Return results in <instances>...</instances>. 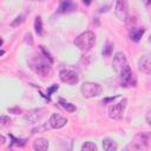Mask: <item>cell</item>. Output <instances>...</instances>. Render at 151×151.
Returning <instances> with one entry per match:
<instances>
[{"label": "cell", "mask_w": 151, "mask_h": 151, "mask_svg": "<svg viewBox=\"0 0 151 151\" xmlns=\"http://www.w3.org/2000/svg\"><path fill=\"white\" fill-rule=\"evenodd\" d=\"M29 67L39 76L42 77H48L52 73V67H51V61H47V58L42 59L40 57H34L32 60H29Z\"/></svg>", "instance_id": "1"}, {"label": "cell", "mask_w": 151, "mask_h": 151, "mask_svg": "<svg viewBox=\"0 0 151 151\" xmlns=\"http://www.w3.org/2000/svg\"><path fill=\"white\" fill-rule=\"evenodd\" d=\"M96 44V34L91 31H85L74 39V45L84 52L90 51Z\"/></svg>", "instance_id": "2"}, {"label": "cell", "mask_w": 151, "mask_h": 151, "mask_svg": "<svg viewBox=\"0 0 151 151\" xmlns=\"http://www.w3.org/2000/svg\"><path fill=\"white\" fill-rule=\"evenodd\" d=\"M150 142V132H139L134 136L133 140L129 145L127 149L132 150H144L147 147Z\"/></svg>", "instance_id": "3"}, {"label": "cell", "mask_w": 151, "mask_h": 151, "mask_svg": "<svg viewBox=\"0 0 151 151\" xmlns=\"http://www.w3.org/2000/svg\"><path fill=\"white\" fill-rule=\"evenodd\" d=\"M80 91H81V94L85 97V98H93V97H98L103 92V88L99 84L97 83H90V81H86L81 85L80 87Z\"/></svg>", "instance_id": "4"}, {"label": "cell", "mask_w": 151, "mask_h": 151, "mask_svg": "<svg viewBox=\"0 0 151 151\" xmlns=\"http://www.w3.org/2000/svg\"><path fill=\"white\" fill-rule=\"evenodd\" d=\"M126 104H127V99L124 98L119 103H117L114 105H111L109 107V117L111 119H113V120H119L123 117V114H124Z\"/></svg>", "instance_id": "5"}, {"label": "cell", "mask_w": 151, "mask_h": 151, "mask_svg": "<svg viewBox=\"0 0 151 151\" xmlns=\"http://www.w3.org/2000/svg\"><path fill=\"white\" fill-rule=\"evenodd\" d=\"M59 78L63 83L67 85H76L79 81V76L76 71L70 70V68H63L59 72Z\"/></svg>", "instance_id": "6"}, {"label": "cell", "mask_w": 151, "mask_h": 151, "mask_svg": "<svg viewBox=\"0 0 151 151\" xmlns=\"http://www.w3.org/2000/svg\"><path fill=\"white\" fill-rule=\"evenodd\" d=\"M118 74L120 77V85L122 86L127 87V86L133 85V73H132L131 67L129 66V64H126Z\"/></svg>", "instance_id": "7"}, {"label": "cell", "mask_w": 151, "mask_h": 151, "mask_svg": "<svg viewBox=\"0 0 151 151\" xmlns=\"http://www.w3.org/2000/svg\"><path fill=\"white\" fill-rule=\"evenodd\" d=\"M114 13L119 20H126L129 14V2L127 0H116Z\"/></svg>", "instance_id": "8"}, {"label": "cell", "mask_w": 151, "mask_h": 151, "mask_svg": "<svg viewBox=\"0 0 151 151\" xmlns=\"http://www.w3.org/2000/svg\"><path fill=\"white\" fill-rule=\"evenodd\" d=\"M127 64L126 61V57L124 53L122 52H117L114 55H113V61H112V66L114 68V71L117 73H119L122 71V68Z\"/></svg>", "instance_id": "9"}, {"label": "cell", "mask_w": 151, "mask_h": 151, "mask_svg": "<svg viewBox=\"0 0 151 151\" xmlns=\"http://www.w3.org/2000/svg\"><path fill=\"white\" fill-rule=\"evenodd\" d=\"M48 124H50V126L52 129H61L67 124V119L64 118L63 116H60L59 113H53L50 117Z\"/></svg>", "instance_id": "10"}, {"label": "cell", "mask_w": 151, "mask_h": 151, "mask_svg": "<svg viewBox=\"0 0 151 151\" xmlns=\"http://www.w3.org/2000/svg\"><path fill=\"white\" fill-rule=\"evenodd\" d=\"M138 68L142 73L150 74L151 73V61L149 55H143L138 61Z\"/></svg>", "instance_id": "11"}, {"label": "cell", "mask_w": 151, "mask_h": 151, "mask_svg": "<svg viewBox=\"0 0 151 151\" xmlns=\"http://www.w3.org/2000/svg\"><path fill=\"white\" fill-rule=\"evenodd\" d=\"M44 112H45V109H37V110H33L29 113H27L24 118H25V120H27L29 123H37L41 119V117L44 116Z\"/></svg>", "instance_id": "12"}, {"label": "cell", "mask_w": 151, "mask_h": 151, "mask_svg": "<svg viewBox=\"0 0 151 151\" xmlns=\"http://www.w3.org/2000/svg\"><path fill=\"white\" fill-rule=\"evenodd\" d=\"M33 149L35 151H45L48 149V140L45 138H38L33 143Z\"/></svg>", "instance_id": "13"}, {"label": "cell", "mask_w": 151, "mask_h": 151, "mask_svg": "<svg viewBox=\"0 0 151 151\" xmlns=\"http://www.w3.org/2000/svg\"><path fill=\"white\" fill-rule=\"evenodd\" d=\"M73 9H76V5L72 2V0H64L59 7V12L61 13H68Z\"/></svg>", "instance_id": "14"}, {"label": "cell", "mask_w": 151, "mask_h": 151, "mask_svg": "<svg viewBox=\"0 0 151 151\" xmlns=\"http://www.w3.org/2000/svg\"><path fill=\"white\" fill-rule=\"evenodd\" d=\"M103 147L105 151H116L118 149V145L114 140L110 138H104L103 139Z\"/></svg>", "instance_id": "15"}, {"label": "cell", "mask_w": 151, "mask_h": 151, "mask_svg": "<svg viewBox=\"0 0 151 151\" xmlns=\"http://www.w3.org/2000/svg\"><path fill=\"white\" fill-rule=\"evenodd\" d=\"M144 32H145L144 28H132V31L130 32V37H131V39H132L133 41L137 42V41H139L140 38L143 37Z\"/></svg>", "instance_id": "16"}, {"label": "cell", "mask_w": 151, "mask_h": 151, "mask_svg": "<svg viewBox=\"0 0 151 151\" xmlns=\"http://www.w3.org/2000/svg\"><path fill=\"white\" fill-rule=\"evenodd\" d=\"M34 29H35V32H37L38 35H42L44 26H42L41 17H37V18H35V20H34Z\"/></svg>", "instance_id": "17"}, {"label": "cell", "mask_w": 151, "mask_h": 151, "mask_svg": "<svg viewBox=\"0 0 151 151\" xmlns=\"http://www.w3.org/2000/svg\"><path fill=\"white\" fill-rule=\"evenodd\" d=\"M59 103H60L61 106H63L66 111H68V112H74V111L77 110V107H76L73 104H71V103H68V101H65L64 99H60Z\"/></svg>", "instance_id": "18"}, {"label": "cell", "mask_w": 151, "mask_h": 151, "mask_svg": "<svg viewBox=\"0 0 151 151\" xmlns=\"http://www.w3.org/2000/svg\"><path fill=\"white\" fill-rule=\"evenodd\" d=\"M81 150H83V151H96V150H97V146H96V144L92 143V142H86L85 144H83Z\"/></svg>", "instance_id": "19"}, {"label": "cell", "mask_w": 151, "mask_h": 151, "mask_svg": "<svg viewBox=\"0 0 151 151\" xmlns=\"http://www.w3.org/2000/svg\"><path fill=\"white\" fill-rule=\"evenodd\" d=\"M112 48H113V45L110 44V42H107V44L105 45V47L103 48V55H104V57H110L111 53H112Z\"/></svg>", "instance_id": "20"}, {"label": "cell", "mask_w": 151, "mask_h": 151, "mask_svg": "<svg viewBox=\"0 0 151 151\" xmlns=\"http://www.w3.org/2000/svg\"><path fill=\"white\" fill-rule=\"evenodd\" d=\"M21 22H22V15H19V17H17L15 20L11 24V26H12V27H15V26H18V25L21 24Z\"/></svg>", "instance_id": "21"}, {"label": "cell", "mask_w": 151, "mask_h": 151, "mask_svg": "<svg viewBox=\"0 0 151 151\" xmlns=\"http://www.w3.org/2000/svg\"><path fill=\"white\" fill-rule=\"evenodd\" d=\"M11 138L13 139V142L17 144V145H19V146H24L25 145V143H26V140L25 139H15L13 136H11Z\"/></svg>", "instance_id": "22"}, {"label": "cell", "mask_w": 151, "mask_h": 151, "mask_svg": "<svg viewBox=\"0 0 151 151\" xmlns=\"http://www.w3.org/2000/svg\"><path fill=\"white\" fill-rule=\"evenodd\" d=\"M9 122H11L9 117H7V116H0V124H7Z\"/></svg>", "instance_id": "23"}, {"label": "cell", "mask_w": 151, "mask_h": 151, "mask_svg": "<svg viewBox=\"0 0 151 151\" xmlns=\"http://www.w3.org/2000/svg\"><path fill=\"white\" fill-rule=\"evenodd\" d=\"M58 87H59L58 85H53L51 88H48V92H47V97H50V96H51V93H53L54 91H57V90H58Z\"/></svg>", "instance_id": "24"}, {"label": "cell", "mask_w": 151, "mask_h": 151, "mask_svg": "<svg viewBox=\"0 0 151 151\" xmlns=\"http://www.w3.org/2000/svg\"><path fill=\"white\" fill-rule=\"evenodd\" d=\"M8 112L14 113V114H18V113H20V112H21V110H20L19 107H13V109H8Z\"/></svg>", "instance_id": "25"}, {"label": "cell", "mask_w": 151, "mask_h": 151, "mask_svg": "<svg viewBox=\"0 0 151 151\" xmlns=\"http://www.w3.org/2000/svg\"><path fill=\"white\" fill-rule=\"evenodd\" d=\"M150 114H151V112L147 111V112H146V123H147V124H151V122H150Z\"/></svg>", "instance_id": "26"}, {"label": "cell", "mask_w": 151, "mask_h": 151, "mask_svg": "<svg viewBox=\"0 0 151 151\" xmlns=\"http://www.w3.org/2000/svg\"><path fill=\"white\" fill-rule=\"evenodd\" d=\"M5 142H6V138L2 136V134H0V145H2V144H5Z\"/></svg>", "instance_id": "27"}, {"label": "cell", "mask_w": 151, "mask_h": 151, "mask_svg": "<svg viewBox=\"0 0 151 151\" xmlns=\"http://www.w3.org/2000/svg\"><path fill=\"white\" fill-rule=\"evenodd\" d=\"M142 1L144 2L145 6H149V5H150V0H142Z\"/></svg>", "instance_id": "28"}, {"label": "cell", "mask_w": 151, "mask_h": 151, "mask_svg": "<svg viewBox=\"0 0 151 151\" xmlns=\"http://www.w3.org/2000/svg\"><path fill=\"white\" fill-rule=\"evenodd\" d=\"M83 2H84L85 5H90V4L92 2V0H83Z\"/></svg>", "instance_id": "29"}, {"label": "cell", "mask_w": 151, "mask_h": 151, "mask_svg": "<svg viewBox=\"0 0 151 151\" xmlns=\"http://www.w3.org/2000/svg\"><path fill=\"white\" fill-rule=\"evenodd\" d=\"M4 53H5V52H4V51H2V50H0V55H2V54H4Z\"/></svg>", "instance_id": "30"}, {"label": "cell", "mask_w": 151, "mask_h": 151, "mask_svg": "<svg viewBox=\"0 0 151 151\" xmlns=\"http://www.w3.org/2000/svg\"><path fill=\"white\" fill-rule=\"evenodd\" d=\"M1 45H2V39L0 38V46H1Z\"/></svg>", "instance_id": "31"}]
</instances>
